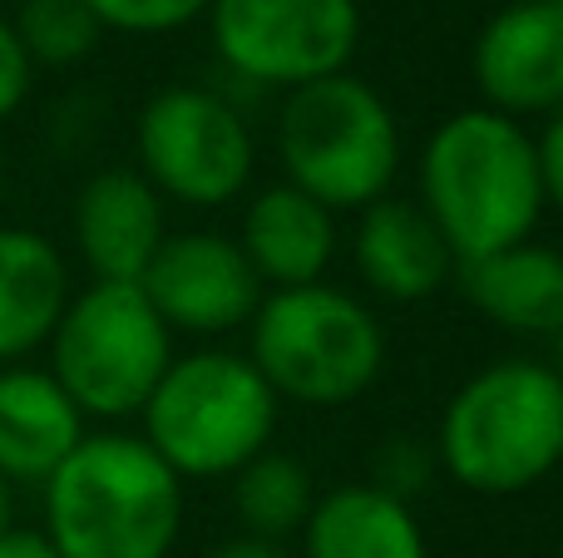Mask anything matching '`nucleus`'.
Returning a JSON list of instances; mask_svg holds the SVG:
<instances>
[{
    "label": "nucleus",
    "mask_w": 563,
    "mask_h": 558,
    "mask_svg": "<svg viewBox=\"0 0 563 558\" xmlns=\"http://www.w3.org/2000/svg\"><path fill=\"white\" fill-rule=\"evenodd\" d=\"M420 208L455 253V267L534 237L544 217L534 134L485 104L440 119L420 154Z\"/></svg>",
    "instance_id": "nucleus-1"
},
{
    "label": "nucleus",
    "mask_w": 563,
    "mask_h": 558,
    "mask_svg": "<svg viewBox=\"0 0 563 558\" xmlns=\"http://www.w3.org/2000/svg\"><path fill=\"white\" fill-rule=\"evenodd\" d=\"M40 490L59 558H168L184 534V480L139 435H85Z\"/></svg>",
    "instance_id": "nucleus-2"
},
{
    "label": "nucleus",
    "mask_w": 563,
    "mask_h": 558,
    "mask_svg": "<svg viewBox=\"0 0 563 558\" xmlns=\"http://www.w3.org/2000/svg\"><path fill=\"white\" fill-rule=\"evenodd\" d=\"M435 465L470 494L509 500L563 465V371L549 361H495L445 401Z\"/></svg>",
    "instance_id": "nucleus-3"
},
{
    "label": "nucleus",
    "mask_w": 563,
    "mask_h": 558,
    "mask_svg": "<svg viewBox=\"0 0 563 558\" xmlns=\"http://www.w3.org/2000/svg\"><path fill=\"white\" fill-rule=\"evenodd\" d=\"M277 401L311 411L351 405L386 366V332L361 297L331 282L267 292L253 316V356Z\"/></svg>",
    "instance_id": "nucleus-4"
},
{
    "label": "nucleus",
    "mask_w": 563,
    "mask_h": 558,
    "mask_svg": "<svg viewBox=\"0 0 563 558\" xmlns=\"http://www.w3.org/2000/svg\"><path fill=\"white\" fill-rule=\"evenodd\" d=\"M277 154L287 183L331 213H361L400 174L396 109L356 75H331L282 99Z\"/></svg>",
    "instance_id": "nucleus-5"
},
{
    "label": "nucleus",
    "mask_w": 563,
    "mask_h": 558,
    "mask_svg": "<svg viewBox=\"0 0 563 558\" xmlns=\"http://www.w3.org/2000/svg\"><path fill=\"white\" fill-rule=\"evenodd\" d=\"M144 440L178 480L238 475L277 431V395L247 356H174L144 411Z\"/></svg>",
    "instance_id": "nucleus-6"
},
{
    "label": "nucleus",
    "mask_w": 563,
    "mask_h": 558,
    "mask_svg": "<svg viewBox=\"0 0 563 558\" xmlns=\"http://www.w3.org/2000/svg\"><path fill=\"white\" fill-rule=\"evenodd\" d=\"M174 366V332L139 282H89L49 332V376L95 421H129Z\"/></svg>",
    "instance_id": "nucleus-7"
},
{
    "label": "nucleus",
    "mask_w": 563,
    "mask_h": 558,
    "mask_svg": "<svg viewBox=\"0 0 563 558\" xmlns=\"http://www.w3.org/2000/svg\"><path fill=\"white\" fill-rule=\"evenodd\" d=\"M139 168L158 198L188 208H223L253 183L257 144L243 109L218 89L168 85L139 114Z\"/></svg>",
    "instance_id": "nucleus-8"
},
{
    "label": "nucleus",
    "mask_w": 563,
    "mask_h": 558,
    "mask_svg": "<svg viewBox=\"0 0 563 558\" xmlns=\"http://www.w3.org/2000/svg\"><path fill=\"white\" fill-rule=\"evenodd\" d=\"M213 49L257 89H301L346 75L361 45L356 0H213Z\"/></svg>",
    "instance_id": "nucleus-9"
},
{
    "label": "nucleus",
    "mask_w": 563,
    "mask_h": 558,
    "mask_svg": "<svg viewBox=\"0 0 563 558\" xmlns=\"http://www.w3.org/2000/svg\"><path fill=\"white\" fill-rule=\"evenodd\" d=\"M148 306L164 316L168 332L218 336L253 322L263 306V277L243 257L233 237L218 233H178L164 237L148 272L139 277Z\"/></svg>",
    "instance_id": "nucleus-10"
},
{
    "label": "nucleus",
    "mask_w": 563,
    "mask_h": 558,
    "mask_svg": "<svg viewBox=\"0 0 563 558\" xmlns=\"http://www.w3.org/2000/svg\"><path fill=\"white\" fill-rule=\"evenodd\" d=\"M470 75L485 109L525 124L563 109V15L544 0H509L479 25Z\"/></svg>",
    "instance_id": "nucleus-11"
},
{
    "label": "nucleus",
    "mask_w": 563,
    "mask_h": 558,
    "mask_svg": "<svg viewBox=\"0 0 563 558\" xmlns=\"http://www.w3.org/2000/svg\"><path fill=\"white\" fill-rule=\"evenodd\" d=\"M164 237V198L139 168H104L79 188L75 243L95 282H139Z\"/></svg>",
    "instance_id": "nucleus-12"
},
{
    "label": "nucleus",
    "mask_w": 563,
    "mask_h": 558,
    "mask_svg": "<svg viewBox=\"0 0 563 558\" xmlns=\"http://www.w3.org/2000/svg\"><path fill=\"white\" fill-rule=\"evenodd\" d=\"M361 282L386 302H426L455 277V253L445 247L430 213L406 198H376L361 208L356 237H351Z\"/></svg>",
    "instance_id": "nucleus-13"
},
{
    "label": "nucleus",
    "mask_w": 563,
    "mask_h": 558,
    "mask_svg": "<svg viewBox=\"0 0 563 558\" xmlns=\"http://www.w3.org/2000/svg\"><path fill=\"white\" fill-rule=\"evenodd\" d=\"M85 440V415L35 366H0V480L45 484Z\"/></svg>",
    "instance_id": "nucleus-14"
},
{
    "label": "nucleus",
    "mask_w": 563,
    "mask_h": 558,
    "mask_svg": "<svg viewBox=\"0 0 563 558\" xmlns=\"http://www.w3.org/2000/svg\"><path fill=\"white\" fill-rule=\"evenodd\" d=\"M238 247L273 292L311 287L327 277L331 257H336V213L307 198L301 188L273 183L247 203Z\"/></svg>",
    "instance_id": "nucleus-15"
},
{
    "label": "nucleus",
    "mask_w": 563,
    "mask_h": 558,
    "mask_svg": "<svg viewBox=\"0 0 563 558\" xmlns=\"http://www.w3.org/2000/svg\"><path fill=\"white\" fill-rule=\"evenodd\" d=\"M460 292L479 316L519 336L554 342L563 332V253L534 237L515 247H499L489 257L460 263Z\"/></svg>",
    "instance_id": "nucleus-16"
},
{
    "label": "nucleus",
    "mask_w": 563,
    "mask_h": 558,
    "mask_svg": "<svg viewBox=\"0 0 563 558\" xmlns=\"http://www.w3.org/2000/svg\"><path fill=\"white\" fill-rule=\"evenodd\" d=\"M301 558H430V549L406 500L376 484H341L311 504Z\"/></svg>",
    "instance_id": "nucleus-17"
},
{
    "label": "nucleus",
    "mask_w": 563,
    "mask_h": 558,
    "mask_svg": "<svg viewBox=\"0 0 563 558\" xmlns=\"http://www.w3.org/2000/svg\"><path fill=\"white\" fill-rule=\"evenodd\" d=\"M69 302L65 257L30 227H0V366H20L49 342Z\"/></svg>",
    "instance_id": "nucleus-18"
},
{
    "label": "nucleus",
    "mask_w": 563,
    "mask_h": 558,
    "mask_svg": "<svg viewBox=\"0 0 563 558\" xmlns=\"http://www.w3.org/2000/svg\"><path fill=\"white\" fill-rule=\"evenodd\" d=\"M311 504H317L311 470L297 455L263 450L233 475V510L243 520V534H257V539L282 544L291 534H301Z\"/></svg>",
    "instance_id": "nucleus-19"
},
{
    "label": "nucleus",
    "mask_w": 563,
    "mask_h": 558,
    "mask_svg": "<svg viewBox=\"0 0 563 558\" xmlns=\"http://www.w3.org/2000/svg\"><path fill=\"white\" fill-rule=\"evenodd\" d=\"M10 25H15L30 65H75L104 35V25L85 0H25Z\"/></svg>",
    "instance_id": "nucleus-20"
},
{
    "label": "nucleus",
    "mask_w": 563,
    "mask_h": 558,
    "mask_svg": "<svg viewBox=\"0 0 563 558\" xmlns=\"http://www.w3.org/2000/svg\"><path fill=\"white\" fill-rule=\"evenodd\" d=\"M85 5L95 10L99 25L119 35H168L208 15L213 0H85Z\"/></svg>",
    "instance_id": "nucleus-21"
},
{
    "label": "nucleus",
    "mask_w": 563,
    "mask_h": 558,
    "mask_svg": "<svg viewBox=\"0 0 563 558\" xmlns=\"http://www.w3.org/2000/svg\"><path fill=\"white\" fill-rule=\"evenodd\" d=\"M371 470H376V490L396 494V500L410 504V490H426L430 484V470H435V455L416 450V440H390L386 450L371 460Z\"/></svg>",
    "instance_id": "nucleus-22"
},
{
    "label": "nucleus",
    "mask_w": 563,
    "mask_h": 558,
    "mask_svg": "<svg viewBox=\"0 0 563 558\" xmlns=\"http://www.w3.org/2000/svg\"><path fill=\"white\" fill-rule=\"evenodd\" d=\"M30 79H35V65H30V55H25V45H20L15 25H10V20H0V124H5V119L25 104Z\"/></svg>",
    "instance_id": "nucleus-23"
},
{
    "label": "nucleus",
    "mask_w": 563,
    "mask_h": 558,
    "mask_svg": "<svg viewBox=\"0 0 563 558\" xmlns=\"http://www.w3.org/2000/svg\"><path fill=\"white\" fill-rule=\"evenodd\" d=\"M539 148V183H544V208L554 203L563 213V109L559 114H549L544 134L534 138Z\"/></svg>",
    "instance_id": "nucleus-24"
},
{
    "label": "nucleus",
    "mask_w": 563,
    "mask_h": 558,
    "mask_svg": "<svg viewBox=\"0 0 563 558\" xmlns=\"http://www.w3.org/2000/svg\"><path fill=\"white\" fill-rule=\"evenodd\" d=\"M203 558H291L282 544L273 539H257V534H238V539H223V544H213Z\"/></svg>",
    "instance_id": "nucleus-25"
},
{
    "label": "nucleus",
    "mask_w": 563,
    "mask_h": 558,
    "mask_svg": "<svg viewBox=\"0 0 563 558\" xmlns=\"http://www.w3.org/2000/svg\"><path fill=\"white\" fill-rule=\"evenodd\" d=\"M0 558H59V554L40 529H5L0 534Z\"/></svg>",
    "instance_id": "nucleus-26"
},
{
    "label": "nucleus",
    "mask_w": 563,
    "mask_h": 558,
    "mask_svg": "<svg viewBox=\"0 0 563 558\" xmlns=\"http://www.w3.org/2000/svg\"><path fill=\"white\" fill-rule=\"evenodd\" d=\"M15 529V484L0 480V534Z\"/></svg>",
    "instance_id": "nucleus-27"
},
{
    "label": "nucleus",
    "mask_w": 563,
    "mask_h": 558,
    "mask_svg": "<svg viewBox=\"0 0 563 558\" xmlns=\"http://www.w3.org/2000/svg\"><path fill=\"white\" fill-rule=\"evenodd\" d=\"M554 351H559V371H563V332L554 336Z\"/></svg>",
    "instance_id": "nucleus-28"
},
{
    "label": "nucleus",
    "mask_w": 563,
    "mask_h": 558,
    "mask_svg": "<svg viewBox=\"0 0 563 558\" xmlns=\"http://www.w3.org/2000/svg\"><path fill=\"white\" fill-rule=\"evenodd\" d=\"M544 5H554V10H559V15H563V0H544Z\"/></svg>",
    "instance_id": "nucleus-29"
},
{
    "label": "nucleus",
    "mask_w": 563,
    "mask_h": 558,
    "mask_svg": "<svg viewBox=\"0 0 563 558\" xmlns=\"http://www.w3.org/2000/svg\"><path fill=\"white\" fill-rule=\"evenodd\" d=\"M0 193H5V168H0Z\"/></svg>",
    "instance_id": "nucleus-30"
}]
</instances>
